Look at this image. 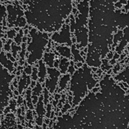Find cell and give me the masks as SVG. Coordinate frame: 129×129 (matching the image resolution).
Instances as JSON below:
<instances>
[{
	"instance_id": "6da1fadb",
	"label": "cell",
	"mask_w": 129,
	"mask_h": 129,
	"mask_svg": "<svg viewBox=\"0 0 129 129\" xmlns=\"http://www.w3.org/2000/svg\"><path fill=\"white\" fill-rule=\"evenodd\" d=\"M30 34L32 36V41L30 45V48H29V50L31 52L29 60L34 62L36 59L41 58L44 47L47 42V34L38 33L34 29L31 31Z\"/></svg>"
},
{
	"instance_id": "7a4b0ae2",
	"label": "cell",
	"mask_w": 129,
	"mask_h": 129,
	"mask_svg": "<svg viewBox=\"0 0 129 129\" xmlns=\"http://www.w3.org/2000/svg\"><path fill=\"white\" fill-rule=\"evenodd\" d=\"M12 76L0 65V107L2 109L8 101L9 85Z\"/></svg>"
},
{
	"instance_id": "3957f363",
	"label": "cell",
	"mask_w": 129,
	"mask_h": 129,
	"mask_svg": "<svg viewBox=\"0 0 129 129\" xmlns=\"http://www.w3.org/2000/svg\"><path fill=\"white\" fill-rule=\"evenodd\" d=\"M115 78L118 81H123L129 84V64L123 72L115 76Z\"/></svg>"
},
{
	"instance_id": "277c9868",
	"label": "cell",
	"mask_w": 129,
	"mask_h": 129,
	"mask_svg": "<svg viewBox=\"0 0 129 129\" xmlns=\"http://www.w3.org/2000/svg\"><path fill=\"white\" fill-rule=\"evenodd\" d=\"M7 57L4 54L3 52H1L0 54V63L3 64L5 67H7L8 69H9L10 71L12 70V63L9 60H7Z\"/></svg>"
},
{
	"instance_id": "5b68a950",
	"label": "cell",
	"mask_w": 129,
	"mask_h": 129,
	"mask_svg": "<svg viewBox=\"0 0 129 129\" xmlns=\"http://www.w3.org/2000/svg\"><path fill=\"white\" fill-rule=\"evenodd\" d=\"M4 14H5V9L3 7H1L0 8V51H1V47H2L1 38L2 36V19Z\"/></svg>"
}]
</instances>
